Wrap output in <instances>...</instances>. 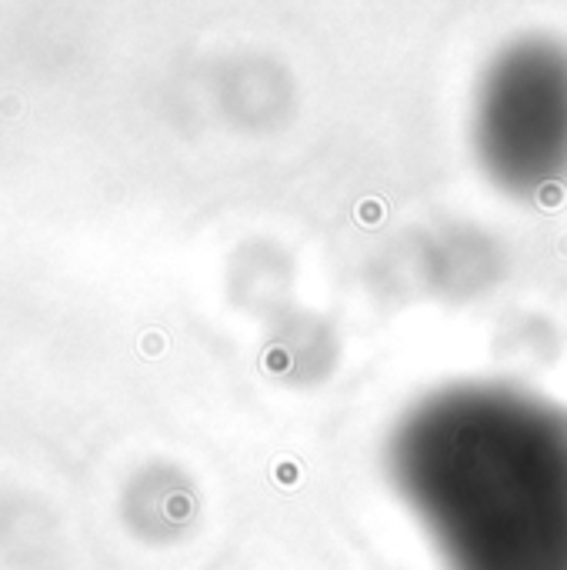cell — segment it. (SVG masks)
Returning a JSON list of instances; mask_svg holds the SVG:
<instances>
[{
	"label": "cell",
	"mask_w": 567,
	"mask_h": 570,
	"mask_svg": "<svg viewBox=\"0 0 567 570\" xmlns=\"http://www.w3.org/2000/svg\"><path fill=\"white\" fill-rule=\"evenodd\" d=\"M394 474L451 570H567V410L451 387L401 424Z\"/></svg>",
	"instance_id": "obj_1"
},
{
	"label": "cell",
	"mask_w": 567,
	"mask_h": 570,
	"mask_svg": "<svg viewBox=\"0 0 567 570\" xmlns=\"http://www.w3.org/2000/svg\"><path fill=\"white\" fill-rule=\"evenodd\" d=\"M480 157L507 190H541L567 174V53L507 51L487 77L478 114Z\"/></svg>",
	"instance_id": "obj_2"
},
{
	"label": "cell",
	"mask_w": 567,
	"mask_h": 570,
	"mask_svg": "<svg viewBox=\"0 0 567 570\" xmlns=\"http://www.w3.org/2000/svg\"><path fill=\"white\" fill-rule=\"evenodd\" d=\"M17 110H20V101L7 94V97L0 101V114H4V117H13V114H17Z\"/></svg>",
	"instance_id": "obj_3"
}]
</instances>
